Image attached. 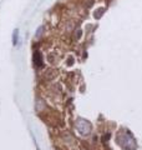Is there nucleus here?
Wrapping results in <instances>:
<instances>
[{
    "mask_svg": "<svg viewBox=\"0 0 142 150\" xmlns=\"http://www.w3.org/2000/svg\"><path fill=\"white\" fill-rule=\"evenodd\" d=\"M76 128L79 130V133L82 135H87L90 131H91V125H90L89 121L84 120V119H79L76 121Z\"/></svg>",
    "mask_w": 142,
    "mask_h": 150,
    "instance_id": "f257e3e1",
    "label": "nucleus"
},
{
    "mask_svg": "<svg viewBox=\"0 0 142 150\" xmlns=\"http://www.w3.org/2000/svg\"><path fill=\"white\" fill-rule=\"evenodd\" d=\"M34 63H35V65L36 67H41V55L39 54V53H35V55H34Z\"/></svg>",
    "mask_w": 142,
    "mask_h": 150,
    "instance_id": "f03ea898",
    "label": "nucleus"
},
{
    "mask_svg": "<svg viewBox=\"0 0 142 150\" xmlns=\"http://www.w3.org/2000/svg\"><path fill=\"white\" fill-rule=\"evenodd\" d=\"M18 38H19V30L15 29V30H14V33H13V44L14 45L18 44Z\"/></svg>",
    "mask_w": 142,
    "mask_h": 150,
    "instance_id": "7ed1b4c3",
    "label": "nucleus"
},
{
    "mask_svg": "<svg viewBox=\"0 0 142 150\" xmlns=\"http://www.w3.org/2000/svg\"><path fill=\"white\" fill-rule=\"evenodd\" d=\"M42 31H44V26H40L39 29L36 30V34H35V35H36V38H40V36L42 35Z\"/></svg>",
    "mask_w": 142,
    "mask_h": 150,
    "instance_id": "20e7f679",
    "label": "nucleus"
},
{
    "mask_svg": "<svg viewBox=\"0 0 142 150\" xmlns=\"http://www.w3.org/2000/svg\"><path fill=\"white\" fill-rule=\"evenodd\" d=\"M103 11H105L103 9H98V10L95 11V16H96V18H100V16H101V14H102Z\"/></svg>",
    "mask_w": 142,
    "mask_h": 150,
    "instance_id": "39448f33",
    "label": "nucleus"
}]
</instances>
